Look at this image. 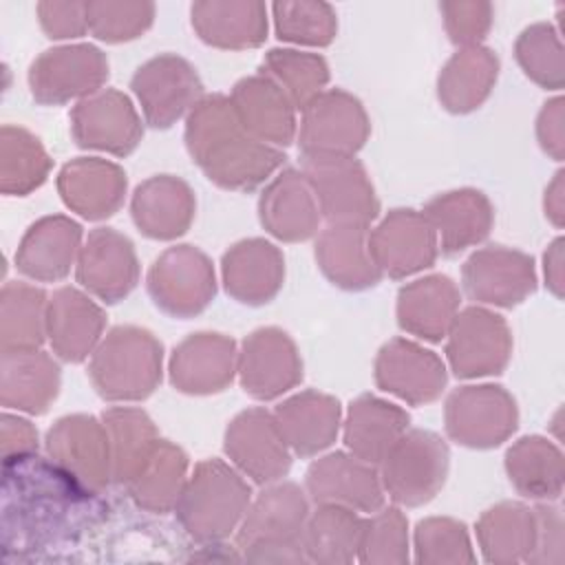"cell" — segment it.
Listing matches in <instances>:
<instances>
[{"instance_id":"47","label":"cell","mask_w":565,"mask_h":565,"mask_svg":"<svg viewBox=\"0 0 565 565\" xmlns=\"http://www.w3.org/2000/svg\"><path fill=\"white\" fill-rule=\"evenodd\" d=\"M417 561L426 563H461L475 561L466 525L452 519H426L415 532Z\"/></svg>"},{"instance_id":"30","label":"cell","mask_w":565,"mask_h":565,"mask_svg":"<svg viewBox=\"0 0 565 565\" xmlns=\"http://www.w3.org/2000/svg\"><path fill=\"white\" fill-rule=\"evenodd\" d=\"M192 192L181 179L154 177L137 188L132 196V218L150 238H174L192 221Z\"/></svg>"},{"instance_id":"35","label":"cell","mask_w":565,"mask_h":565,"mask_svg":"<svg viewBox=\"0 0 565 565\" xmlns=\"http://www.w3.org/2000/svg\"><path fill=\"white\" fill-rule=\"evenodd\" d=\"M459 294L450 278L430 276L399 291L397 320L404 331L426 340H441L455 320Z\"/></svg>"},{"instance_id":"18","label":"cell","mask_w":565,"mask_h":565,"mask_svg":"<svg viewBox=\"0 0 565 565\" xmlns=\"http://www.w3.org/2000/svg\"><path fill=\"white\" fill-rule=\"evenodd\" d=\"M139 267L132 243L110 227L88 234L79 252L77 280L106 302H117L137 285Z\"/></svg>"},{"instance_id":"17","label":"cell","mask_w":565,"mask_h":565,"mask_svg":"<svg viewBox=\"0 0 565 565\" xmlns=\"http://www.w3.org/2000/svg\"><path fill=\"white\" fill-rule=\"evenodd\" d=\"M73 135L82 148L128 154L137 148L143 130L130 99L117 90H104L75 106Z\"/></svg>"},{"instance_id":"2","label":"cell","mask_w":565,"mask_h":565,"mask_svg":"<svg viewBox=\"0 0 565 565\" xmlns=\"http://www.w3.org/2000/svg\"><path fill=\"white\" fill-rule=\"evenodd\" d=\"M249 505L247 483L221 459L201 461L183 486L177 514L196 541L216 543L234 532Z\"/></svg>"},{"instance_id":"21","label":"cell","mask_w":565,"mask_h":565,"mask_svg":"<svg viewBox=\"0 0 565 565\" xmlns=\"http://www.w3.org/2000/svg\"><path fill=\"white\" fill-rule=\"evenodd\" d=\"M232 104L243 126L260 141L276 146L291 141L296 130L291 99L265 73L241 79L234 86Z\"/></svg>"},{"instance_id":"9","label":"cell","mask_w":565,"mask_h":565,"mask_svg":"<svg viewBox=\"0 0 565 565\" xmlns=\"http://www.w3.org/2000/svg\"><path fill=\"white\" fill-rule=\"evenodd\" d=\"M446 428L470 448H492L516 428L514 399L501 386H463L446 402Z\"/></svg>"},{"instance_id":"36","label":"cell","mask_w":565,"mask_h":565,"mask_svg":"<svg viewBox=\"0 0 565 565\" xmlns=\"http://www.w3.org/2000/svg\"><path fill=\"white\" fill-rule=\"evenodd\" d=\"M192 24L201 40L225 49L256 46L267 33L265 7L258 2H199L192 4Z\"/></svg>"},{"instance_id":"44","label":"cell","mask_w":565,"mask_h":565,"mask_svg":"<svg viewBox=\"0 0 565 565\" xmlns=\"http://www.w3.org/2000/svg\"><path fill=\"white\" fill-rule=\"evenodd\" d=\"M265 68L280 82V88L298 108H305L309 102H313L329 79L324 60L311 53L274 49L263 62V71Z\"/></svg>"},{"instance_id":"28","label":"cell","mask_w":565,"mask_h":565,"mask_svg":"<svg viewBox=\"0 0 565 565\" xmlns=\"http://www.w3.org/2000/svg\"><path fill=\"white\" fill-rule=\"evenodd\" d=\"M238 369L241 382L247 393L256 388L265 369H269L263 399L278 397L302 377V364L296 355V347L287 338V333L278 329H260L252 333L243 344Z\"/></svg>"},{"instance_id":"16","label":"cell","mask_w":565,"mask_h":565,"mask_svg":"<svg viewBox=\"0 0 565 565\" xmlns=\"http://www.w3.org/2000/svg\"><path fill=\"white\" fill-rule=\"evenodd\" d=\"M225 452L256 483L276 481L291 466L280 428L263 408H249L227 426Z\"/></svg>"},{"instance_id":"45","label":"cell","mask_w":565,"mask_h":565,"mask_svg":"<svg viewBox=\"0 0 565 565\" xmlns=\"http://www.w3.org/2000/svg\"><path fill=\"white\" fill-rule=\"evenodd\" d=\"M276 31L280 40L324 46L333 40L335 18L324 2H276Z\"/></svg>"},{"instance_id":"13","label":"cell","mask_w":565,"mask_h":565,"mask_svg":"<svg viewBox=\"0 0 565 565\" xmlns=\"http://www.w3.org/2000/svg\"><path fill=\"white\" fill-rule=\"evenodd\" d=\"M307 490L320 505H342L360 512H375L384 505V488L373 463L355 455L333 452L311 463Z\"/></svg>"},{"instance_id":"34","label":"cell","mask_w":565,"mask_h":565,"mask_svg":"<svg viewBox=\"0 0 565 565\" xmlns=\"http://www.w3.org/2000/svg\"><path fill=\"white\" fill-rule=\"evenodd\" d=\"M60 388V369L42 351L2 353V406L44 413Z\"/></svg>"},{"instance_id":"37","label":"cell","mask_w":565,"mask_h":565,"mask_svg":"<svg viewBox=\"0 0 565 565\" xmlns=\"http://www.w3.org/2000/svg\"><path fill=\"white\" fill-rule=\"evenodd\" d=\"M364 521L355 510L320 505L302 527V550L313 563H351L360 550Z\"/></svg>"},{"instance_id":"29","label":"cell","mask_w":565,"mask_h":565,"mask_svg":"<svg viewBox=\"0 0 565 565\" xmlns=\"http://www.w3.org/2000/svg\"><path fill=\"white\" fill-rule=\"evenodd\" d=\"M406 426L408 415L399 406L373 395H362L351 402L344 444L358 459L375 466L406 433Z\"/></svg>"},{"instance_id":"19","label":"cell","mask_w":565,"mask_h":565,"mask_svg":"<svg viewBox=\"0 0 565 565\" xmlns=\"http://www.w3.org/2000/svg\"><path fill=\"white\" fill-rule=\"evenodd\" d=\"M463 287L479 302L512 307L534 289L532 258L501 247L481 249L463 265Z\"/></svg>"},{"instance_id":"49","label":"cell","mask_w":565,"mask_h":565,"mask_svg":"<svg viewBox=\"0 0 565 565\" xmlns=\"http://www.w3.org/2000/svg\"><path fill=\"white\" fill-rule=\"evenodd\" d=\"M42 29L49 33V38L62 40V38H77L88 29L86 18V4L79 2H42L38 4Z\"/></svg>"},{"instance_id":"23","label":"cell","mask_w":565,"mask_h":565,"mask_svg":"<svg viewBox=\"0 0 565 565\" xmlns=\"http://www.w3.org/2000/svg\"><path fill=\"white\" fill-rule=\"evenodd\" d=\"M282 271L280 252L260 238L243 241L223 256L225 289L247 305L269 302L282 285Z\"/></svg>"},{"instance_id":"3","label":"cell","mask_w":565,"mask_h":565,"mask_svg":"<svg viewBox=\"0 0 565 565\" xmlns=\"http://www.w3.org/2000/svg\"><path fill=\"white\" fill-rule=\"evenodd\" d=\"M305 523L307 501L300 488L274 486L247 508L236 541L247 561L300 563L307 561L300 541Z\"/></svg>"},{"instance_id":"43","label":"cell","mask_w":565,"mask_h":565,"mask_svg":"<svg viewBox=\"0 0 565 565\" xmlns=\"http://www.w3.org/2000/svg\"><path fill=\"white\" fill-rule=\"evenodd\" d=\"M0 188L4 194L22 196L38 188L51 168V161L38 137L18 126L2 128Z\"/></svg>"},{"instance_id":"11","label":"cell","mask_w":565,"mask_h":565,"mask_svg":"<svg viewBox=\"0 0 565 565\" xmlns=\"http://www.w3.org/2000/svg\"><path fill=\"white\" fill-rule=\"evenodd\" d=\"M108 77V62L90 44L44 51L29 68V86L40 104H62L95 93Z\"/></svg>"},{"instance_id":"31","label":"cell","mask_w":565,"mask_h":565,"mask_svg":"<svg viewBox=\"0 0 565 565\" xmlns=\"http://www.w3.org/2000/svg\"><path fill=\"white\" fill-rule=\"evenodd\" d=\"M316 258L333 285L344 289L373 287L380 269L371 256L366 225H331L320 236Z\"/></svg>"},{"instance_id":"24","label":"cell","mask_w":565,"mask_h":565,"mask_svg":"<svg viewBox=\"0 0 565 565\" xmlns=\"http://www.w3.org/2000/svg\"><path fill=\"white\" fill-rule=\"evenodd\" d=\"M82 227L66 216H46L29 227L15 252L18 269L35 280H57L71 269Z\"/></svg>"},{"instance_id":"26","label":"cell","mask_w":565,"mask_h":565,"mask_svg":"<svg viewBox=\"0 0 565 565\" xmlns=\"http://www.w3.org/2000/svg\"><path fill=\"white\" fill-rule=\"evenodd\" d=\"M57 185L68 207L86 218H104L121 205L126 174L108 161L77 159L62 168Z\"/></svg>"},{"instance_id":"46","label":"cell","mask_w":565,"mask_h":565,"mask_svg":"<svg viewBox=\"0 0 565 565\" xmlns=\"http://www.w3.org/2000/svg\"><path fill=\"white\" fill-rule=\"evenodd\" d=\"M406 519L397 508H386L362 525L358 558L364 563H404Z\"/></svg>"},{"instance_id":"27","label":"cell","mask_w":565,"mask_h":565,"mask_svg":"<svg viewBox=\"0 0 565 565\" xmlns=\"http://www.w3.org/2000/svg\"><path fill=\"white\" fill-rule=\"evenodd\" d=\"M234 342L218 333H196L174 349L170 375L183 393H214L232 382Z\"/></svg>"},{"instance_id":"22","label":"cell","mask_w":565,"mask_h":565,"mask_svg":"<svg viewBox=\"0 0 565 565\" xmlns=\"http://www.w3.org/2000/svg\"><path fill=\"white\" fill-rule=\"evenodd\" d=\"M260 223L282 241L309 238L320 218L313 190L305 174L285 170L260 196Z\"/></svg>"},{"instance_id":"20","label":"cell","mask_w":565,"mask_h":565,"mask_svg":"<svg viewBox=\"0 0 565 565\" xmlns=\"http://www.w3.org/2000/svg\"><path fill=\"white\" fill-rule=\"evenodd\" d=\"M375 380L384 391L411 404H422L441 393L446 369L433 351L406 340H393L377 355Z\"/></svg>"},{"instance_id":"38","label":"cell","mask_w":565,"mask_h":565,"mask_svg":"<svg viewBox=\"0 0 565 565\" xmlns=\"http://www.w3.org/2000/svg\"><path fill=\"white\" fill-rule=\"evenodd\" d=\"M49 302L42 289L26 282H7L2 289V353L35 351L46 335Z\"/></svg>"},{"instance_id":"25","label":"cell","mask_w":565,"mask_h":565,"mask_svg":"<svg viewBox=\"0 0 565 565\" xmlns=\"http://www.w3.org/2000/svg\"><path fill=\"white\" fill-rule=\"evenodd\" d=\"M104 327L102 309L77 289L55 291L46 313V335L53 351L68 362H82L99 340Z\"/></svg>"},{"instance_id":"10","label":"cell","mask_w":565,"mask_h":565,"mask_svg":"<svg viewBox=\"0 0 565 565\" xmlns=\"http://www.w3.org/2000/svg\"><path fill=\"white\" fill-rule=\"evenodd\" d=\"M148 291L163 311L185 318L207 307L214 296V271L210 260L194 247L168 249L148 274Z\"/></svg>"},{"instance_id":"12","label":"cell","mask_w":565,"mask_h":565,"mask_svg":"<svg viewBox=\"0 0 565 565\" xmlns=\"http://www.w3.org/2000/svg\"><path fill=\"white\" fill-rule=\"evenodd\" d=\"M446 353L457 377L501 373L510 355L508 327L501 316L470 307L455 316Z\"/></svg>"},{"instance_id":"1","label":"cell","mask_w":565,"mask_h":565,"mask_svg":"<svg viewBox=\"0 0 565 565\" xmlns=\"http://www.w3.org/2000/svg\"><path fill=\"white\" fill-rule=\"evenodd\" d=\"M185 143L207 179L232 190L256 188L285 161L278 148L243 126L232 99L223 95L205 97L192 108Z\"/></svg>"},{"instance_id":"8","label":"cell","mask_w":565,"mask_h":565,"mask_svg":"<svg viewBox=\"0 0 565 565\" xmlns=\"http://www.w3.org/2000/svg\"><path fill=\"white\" fill-rule=\"evenodd\" d=\"M132 90L146 121L154 128L172 126L188 108L199 104L203 84L196 71L179 55L166 53L148 60L132 77Z\"/></svg>"},{"instance_id":"39","label":"cell","mask_w":565,"mask_h":565,"mask_svg":"<svg viewBox=\"0 0 565 565\" xmlns=\"http://www.w3.org/2000/svg\"><path fill=\"white\" fill-rule=\"evenodd\" d=\"M104 426L110 441L113 477L119 483H130L159 444L154 426L146 413L135 408L106 411Z\"/></svg>"},{"instance_id":"32","label":"cell","mask_w":565,"mask_h":565,"mask_svg":"<svg viewBox=\"0 0 565 565\" xmlns=\"http://www.w3.org/2000/svg\"><path fill=\"white\" fill-rule=\"evenodd\" d=\"M276 424L287 446L307 457L327 448L338 435L340 404L322 393H300L276 408Z\"/></svg>"},{"instance_id":"42","label":"cell","mask_w":565,"mask_h":565,"mask_svg":"<svg viewBox=\"0 0 565 565\" xmlns=\"http://www.w3.org/2000/svg\"><path fill=\"white\" fill-rule=\"evenodd\" d=\"M505 468L523 497L547 499L561 494V455L541 437H523L510 448Z\"/></svg>"},{"instance_id":"48","label":"cell","mask_w":565,"mask_h":565,"mask_svg":"<svg viewBox=\"0 0 565 565\" xmlns=\"http://www.w3.org/2000/svg\"><path fill=\"white\" fill-rule=\"evenodd\" d=\"M139 4H106V2H88L86 4V18L88 29L99 40L106 42H121L137 38V33H143L152 22V4H143L139 13Z\"/></svg>"},{"instance_id":"33","label":"cell","mask_w":565,"mask_h":565,"mask_svg":"<svg viewBox=\"0 0 565 565\" xmlns=\"http://www.w3.org/2000/svg\"><path fill=\"white\" fill-rule=\"evenodd\" d=\"M426 218L441 236V252L452 256L488 236L492 225V207L477 190L446 192L426 207Z\"/></svg>"},{"instance_id":"50","label":"cell","mask_w":565,"mask_h":565,"mask_svg":"<svg viewBox=\"0 0 565 565\" xmlns=\"http://www.w3.org/2000/svg\"><path fill=\"white\" fill-rule=\"evenodd\" d=\"M2 435H4V463H13L35 452L38 433L31 428L26 419L13 417L9 413L2 415Z\"/></svg>"},{"instance_id":"5","label":"cell","mask_w":565,"mask_h":565,"mask_svg":"<svg viewBox=\"0 0 565 565\" xmlns=\"http://www.w3.org/2000/svg\"><path fill=\"white\" fill-rule=\"evenodd\" d=\"M448 459V446L435 433H404L380 461L382 488L399 505H422L444 486Z\"/></svg>"},{"instance_id":"41","label":"cell","mask_w":565,"mask_h":565,"mask_svg":"<svg viewBox=\"0 0 565 565\" xmlns=\"http://www.w3.org/2000/svg\"><path fill=\"white\" fill-rule=\"evenodd\" d=\"M185 463V455L179 448L159 441L150 459L128 483L137 505L152 512H168L170 508H177L183 492Z\"/></svg>"},{"instance_id":"7","label":"cell","mask_w":565,"mask_h":565,"mask_svg":"<svg viewBox=\"0 0 565 565\" xmlns=\"http://www.w3.org/2000/svg\"><path fill=\"white\" fill-rule=\"evenodd\" d=\"M331 225H369L377 216V199L364 168L353 159H305L302 172Z\"/></svg>"},{"instance_id":"4","label":"cell","mask_w":565,"mask_h":565,"mask_svg":"<svg viewBox=\"0 0 565 565\" xmlns=\"http://www.w3.org/2000/svg\"><path fill=\"white\" fill-rule=\"evenodd\" d=\"M90 377L106 399H143L161 380V344L137 327H117L95 351Z\"/></svg>"},{"instance_id":"15","label":"cell","mask_w":565,"mask_h":565,"mask_svg":"<svg viewBox=\"0 0 565 565\" xmlns=\"http://www.w3.org/2000/svg\"><path fill=\"white\" fill-rule=\"evenodd\" d=\"M369 247L377 269L393 278L430 267L437 256L435 230L426 214L415 210H393L382 225L369 234Z\"/></svg>"},{"instance_id":"6","label":"cell","mask_w":565,"mask_h":565,"mask_svg":"<svg viewBox=\"0 0 565 565\" xmlns=\"http://www.w3.org/2000/svg\"><path fill=\"white\" fill-rule=\"evenodd\" d=\"M302 110L298 143L305 159H347L364 146L369 121L355 97L329 90L320 93Z\"/></svg>"},{"instance_id":"40","label":"cell","mask_w":565,"mask_h":565,"mask_svg":"<svg viewBox=\"0 0 565 565\" xmlns=\"http://www.w3.org/2000/svg\"><path fill=\"white\" fill-rule=\"evenodd\" d=\"M497 57L488 49L470 46L457 53L439 75V99L452 113L477 108L497 79Z\"/></svg>"},{"instance_id":"14","label":"cell","mask_w":565,"mask_h":565,"mask_svg":"<svg viewBox=\"0 0 565 565\" xmlns=\"http://www.w3.org/2000/svg\"><path fill=\"white\" fill-rule=\"evenodd\" d=\"M46 448L55 463L95 492L113 475L108 433L95 417L73 415L60 419L46 435Z\"/></svg>"}]
</instances>
